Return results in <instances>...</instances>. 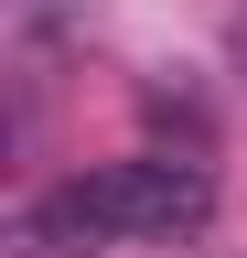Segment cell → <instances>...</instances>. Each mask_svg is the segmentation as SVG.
<instances>
[{
    "instance_id": "3957f363",
    "label": "cell",
    "mask_w": 247,
    "mask_h": 258,
    "mask_svg": "<svg viewBox=\"0 0 247 258\" xmlns=\"http://www.w3.org/2000/svg\"><path fill=\"white\" fill-rule=\"evenodd\" d=\"M226 64H236V76H247V11L226 22Z\"/></svg>"
},
{
    "instance_id": "6da1fadb",
    "label": "cell",
    "mask_w": 247,
    "mask_h": 258,
    "mask_svg": "<svg viewBox=\"0 0 247 258\" xmlns=\"http://www.w3.org/2000/svg\"><path fill=\"white\" fill-rule=\"evenodd\" d=\"M86 183H97L118 237H204L215 226V161L204 151H129V161H108Z\"/></svg>"
},
{
    "instance_id": "7a4b0ae2",
    "label": "cell",
    "mask_w": 247,
    "mask_h": 258,
    "mask_svg": "<svg viewBox=\"0 0 247 258\" xmlns=\"http://www.w3.org/2000/svg\"><path fill=\"white\" fill-rule=\"evenodd\" d=\"M11 258H97V247H118V226H108V205H97V183H54L43 205H22L11 215V237H0Z\"/></svg>"
}]
</instances>
